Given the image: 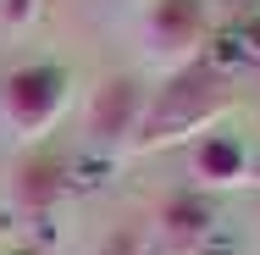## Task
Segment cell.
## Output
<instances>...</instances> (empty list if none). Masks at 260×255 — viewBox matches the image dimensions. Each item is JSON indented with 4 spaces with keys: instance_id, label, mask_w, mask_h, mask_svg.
<instances>
[{
    "instance_id": "3957f363",
    "label": "cell",
    "mask_w": 260,
    "mask_h": 255,
    "mask_svg": "<svg viewBox=\"0 0 260 255\" xmlns=\"http://www.w3.org/2000/svg\"><path fill=\"white\" fill-rule=\"evenodd\" d=\"M139 34H144V55L160 61L166 72H177V67L200 61V45L210 34V11L205 0H150Z\"/></svg>"
},
{
    "instance_id": "ba28073f",
    "label": "cell",
    "mask_w": 260,
    "mask_h": 255,
    "mask_svg": "<svg viewBox=\"0 0 260 255\" xmlns=\"http://www.w3.org/2000/svg\"><path fill=\"white\" fill-rule=\"evenodd\" d=\"M0 17H6L11 28H28V22L39 17V0H0Z\"/></svg>"
},
{
    "instance_id": "277c9868",
    "label": "cell",
    "mask_w": 260,
    "mask_h": 255,
    "mask_svg": "<svg viewBox=\"0 0 260 255\" xmlns=\"http://www.w3.org/2000/svg\"><path fill=\"white\" fill-rule=\"evenodd\" d=\"M144 105H150V95L139 89V78H127V72L100 78V89L89 100V139L100 150H133V133L144 122Z\"/></svg>"
},
{
    "instance_id": "7a4b0ae2",
    "label": "cell",
    "mask_w": 260,
    "mask_h": 255,
    "mask_svg": "<svg viewBox=\"0 0 260 255\" xmlns=\"http://www.w3.org/2000/svg\"><path fill=\"white\" fill-rule=\"evenodd\" d=\"M61 111H67V72L55 61H28V67H11L0 78V122L17 139L50 133Z\"/></svg>"
},
{
    "instance_id": "8992f818",
    "label": "cell",
    "mask_w": 260,
    "mask_h": 255,
    "mask_svg": "<svg viewBox=\"0 0 260 255\" xmlns=\"http://www.w3.org/2000/svg\"><path fill=\"white\" fill-rule=\"evenodd\" d=\"M210 222H216V211H210L205 194H177V200H166L160 205V222H155L160 255H194L205 244Z\"/></svg>"
},
{
    "instance_id": "9c48e42d",
    "label": "cell",
    "mask_w": 260,
    "mask_h": 255,
    "mask_svg": "<svg viewBox=\"0 0 260 255\" xmlns=\"http://www.w3.org/2000/svg\"><path fill=\"white\" fill-rule=\"evenodd\" d=\"M255 178H260V166H255Z\"/></svg>"
},
{
    "instance_id": "52a82bcc",
    "label": "cell",
    "mask_w": 260,
    "mask_h": 255,
    "mask_svg": "<svg viewBox=\"0 0 260 255\" xmlns=\"http://www.w3.org/2000/svg\"><path fill=\"white\" fill-rule=\"evenodd\" d=\"M61 189H67V166L55 150H28L11 166V200L22 211H50Z\"/></svg>"
},
{
    "instance_id": "6da1fadb",
    "label": "cell",
    "mask_w": 260,
    "mask_h": 255,
    "mask_svg": "<svg viewBox=\"0 0 260 255\" xmlns=\"http://www.w3.org/2000/svg\"><path fill=\"white\" fill-rule=\"evenodd\" d=\"M233 105V83L216 61H188L177 72H166L150 105H144V122L133 133V150L150 155V150H166V145H183V139H200L210 122Z\"/></svg>"
},
{
    "instance_id": "5b68a950",
    "label": "cell",
    "mask_w": 260,
    "mask_h": 255,
    "mask_svg": "<svg viewBox=\"0 0 260 255\" xmlns=\"http://www.w3.org/2000/svg\"><path fill=\"white\" fill-rule=\"evenodd\" d=\"M188 178L200 183V194L205 189H233V183H244L249 178V150L233 139V133H200L194 145H188Z\"/></svg>"
}]
</instances>
